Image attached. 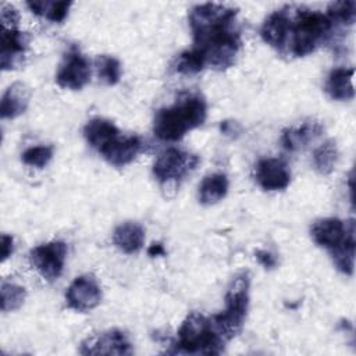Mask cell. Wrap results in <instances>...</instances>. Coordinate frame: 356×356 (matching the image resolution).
<instances>
[{
	"label": "cell",
	"mask_w": 356,
	"mask_h": 356,
	"mask_svg": "<svg viewBox=\"0 0 356 356\" xmlns=\"http://www.w3.org/2000/svg\"><path fill=\"white\" fill-rule=\"evenodd\" d=\"M236 8L217 3L195 6L189 13V25L196 50L206 65L222 71L229 68L241 49V35L236 26Z\"/></svg>",
	"instance_id": "1"
},
{
	"label": "cell",
	"mask_w": 356,
	"mask_h": 356,
	"mask_svg": "<svg viewBox=\"0 0 356 356\" xmlns=\"http://www.w3.org/2000/svg\"><path fill=\"white\" fill-rule=\"evenodd\" d=\"M26 6L36 15H42L51 22H63L68 15V10L72 6L71 1H28Z\"/></svg>",
	"instance_id": "22"
},
{
	"label": "cell",
	"mask_w": 356,
	"mask_h": 356,
	"mask_svg": "<svg viewBox=\"0 0 356 356\" xmlns=\"http://www.w3.org/2000/svg\"><path fill=\"white\" fill-rule=\"evenodd\" d=\"M51 157H53L51 146H33L26 149L22 153V161L26 165L36 167V168H43L44 165H47Z\"/></svg>",
	"instance_id": "29"
},
{
	"label": "cell",
	"mask_w": 356,
	"mask_h": 356,
	"mask_svg": "<svg viewBox=\"0 0 356 356\" xmlns=\"http://www.w3.org/2000/svg\"><path fill=\"white\" fill-rule=\"evenodd\" d=\"M147 254L149 256H164L165 250L163 248L161 243H153L149 249H147Z\"/></svg>",
	"instance_id": "34"
},
{
	"label": "cell",
	"mask_w": 356,
	"mask_h": 356,
	"mask_svg": "<svg viewBox=\"0 0 356 356\" xmlns=\"http://www.w3.org/2000/svg\"><path fill=\"white\" fill-rule=\"evenodd\" d=\"M0 19H1V26L4 29H15L18 19H19L18 11L10 4H3L1 13H0Z\"/></svg>",
	"instance_id": "30"
},
{
	"label": "cell",
	"mask_w": 356,
	"mask_h": 356,
	"mask_svg": "<svg viewBox=\"0 0 356 356\" xmlns=\"http://www.w3.org/2000/svg\"><path fill=\"white\" fill-rule=\"evenodd\" d=\"M67 245L61 241H53L33 248L29 253L31 264L47 281L57 280L64 268Z\"/></svg>",
	"instance_id": "7"
},
{
	"label": "cell",
	"mask_w": 356,
	"mask_h": 356,
	"mask_svg": "<svg viewBox=\"0 0 356 356\" xmlns=\"http://www.w3.org/2000/svg\"><path fill=\"white\" fill-rule=\"evenodd\" d=\"M142 142L138 136H117L100 153L111 165L124 167L138 156Z\"/></svg>",
	"instance_id": "15"
},
{
	"label": "cell",
	"mask_w": 356,
	"mask_h": 356,
	"mask_svg": "<svg viewBox=\"0 0 356 356\" xmlns=\"http://www.w3.org/2000/svg\"><path fill=\"white\" fill-rule=\"evenodd\" d=\"M96 68L99 78L107 85H115L121 78V64L111 56H99L96 58Z\"/></svg>",
	"instance_id": "28"
},
{
	"label": "cell",
	"mask_w": 356,
	"mask_h": 356,
	"mask_svg": "<svg viewBox=\"0 0 356 356\" xmlns=\"http://www.w3.org/2000/svg\"><path fill=\"white\" fill-rule=\"evenodd\" d=\"M1 310L3 312H13L22 306L26 292L25 288L13 284V282H3L1 284Z\"/></svg>",
	"instance_id": "26"
},
{
	"label": "cell",
	"mask_w": 356,
	"mask_h": 356,
	"mask_svg": "<svg viewBox=\"0 0 356 356\" xmlns=\"http://www.w3.org/2000/svg\"><path fill=\"white\" fill-rule=\"evenodd\" d=\"M220 128H221L222 134H225V135H234V134L239 132V127L235 121H224V122H221Z\"/></svg>",
	"instance_id": "33"
},
{
	"label": "cell",
	"mask_w": 356,
	"mask_h": 356,
	"mask_svg": "<svg viewBox=\"0 0 356 356\" xmlns=\"http://www.w3.org/2000/svg\"><path fill=\"white\" fill-rule=\"evenodd\" d=\"M355 234L349 235L339 246H337L335 249L330 250L332 261L335 264V267L346 274V275H352L353 274V267H355Z\"/></svg>",
	"instance_id": "23"
},
{
	"label": "cell",
	"mask_w": 356,
	"mask_h": 356,
	"mask_svg": "<svg viewBox=\"0 0 356 356\" xmlns=\"http://www.w3.org/2000/svg\"><path fill=\"white\" fill-rule=\"evenodd\" d=\"M206 65V61L199 50L192 49L181 53L175 60V71L185 75H192L200 72Z\"/></svg>",
	"instance_id": "25"
},
{
	"label": "cell",
	"mask_w": 356,
	"mask_h": 356,
	"mask_svg": "<svg viewBox=\"0 0 356 356\" xmlns=\"http://www.w3.org/2000/svg\"><path fill=\"white\" fill-rule=\"evenodd\" d=\"M83 135L92 147L102 152L111 140L118 136V129L108 120L93 118L85 125Z\"/></svg>",
	"instance_id": "17"
},
{
	"label": "cell",
	"mask_w": 356,
	"mask_h": 356,
	"mask_svg": "<svg viewBox=\"0 0 356 356\" xmlns=\"http://www.w3.org/2000/svg\"><path fill=\"white\" fill-rule=\"evenodd\" d=\"M327 15L334 25H352L356 18V3L352 0L331 3L328 6Z\"/></svg>",
	"instance_id": "27"
},
{
	"label": "cell",
	"mask_w": 356,
	"mask_h": 356,
	"mask_svg": "<svg viewBox=\"0 0 356 356\" xmlns=\"http://www.w3.org/2000/svg\"><path fill=\"white\" fill-rule=\"evenodd\" d=\"M256 181L264 191H282L291 182V171L281 159H263L256 165Z\"/></svg>",
	"instance_id": "12"
},
{
	"label": "cell",
	"mask_w": 356,
	"mask_h": 356,
	"mask_svg": "<svg viewBox=\"0 0 356 356\" xmlns=\"http://www.w3.org/2000/svg\"><path fill=\"white\" fill-rule=\"evenodd\" d=\"M323 134V124L318 121H305L302 125L291 127L282 132L281 143L286 150L303 149Z\"/></svg>",
	"instance_id": "16"
},
{
	"label": "cell",
	"mask_w": 356,
	"mask_h": 356,
	"mask_svg": "<svg viewBox=\"0 0 356 356\" xmlns=\"http://www.w3.org/2000/svg\"><path fill=\"white\" fill-rule=\"evenodd\" d=\"M289 29V6L270 14L261 26L263 40L278 51L286 50Z\"/></svg>",
	"instance_id": "13"
},
{
	"label": "cell",
	"mask_w": 356,
	"mask_h": 356,
	"mask_svg": "<svg viewBox=\"0 0 356 356\" xmlns=\"http://www.w3.org/2000/svg\"><path fill=\"white\" fill-rule=\"evenodd\" d=\"M83 355H131V343L127 335L118 330H108L86 339L82 343Z\"/></svg>",
	"instance_id": "11"
},
{
	"label": "cell",
	"mask_w": 356,
	"mask_h": 356,
	"mask_svg": "<svg viewBox=\"0 0 356 356\" xmlns=\"http://www.w3.org/2000/svg\"><path fill=\"white\" fill-rule=\"evenodd\" d=\"M28 102H29L28 88L21 82L13 83L11 86H8V89L4 92L1 97V107H0L1 118H15L21 115L26 110Z\"/></svg>",
	"instance_id": "20"
},
{
	"label": "cell",
	"mask_w": 356,
	"mask_h": 356,
	"mask_svg": "<svg viewBox=\"0 0 356 356\" xmlns=\"http://www.w3.org/2000/svg\"><path fill=\"white\" fill-rule=\"evenodd\" d=\"M332 28L334 24L327 14L303 7H289L286 50L295 57L307 56L330 38Z\"/></svg>",
	"instance_id": "3"
},
{
	"label": "cell",
	"mask_w": 356,
	"mask_h": 356,
	"mask_svg": "<svg viewBox=\"0 0 356 356\" xmlns=\"http://www.w3.org/2000/svg\"><path fill=\"white\" fill-rule=\"evenodd\" d=\"M65 299L68 307L76 312H89L100 303L102 289L93 275H79L68 286Z\"/></svg>",
	"instance_id": "9"
},
{
	"label": "cell",
	"mask_w": 356,
	"mask_h": 356,
	"mask_svg": "<svg viewBox=\"0 0 356 356\" xmlns=\"http://www.w3.org/2000/svg\"><path fill=\"white\" fill-rule=\"evenodd\" d=\"M28 46V36L15 29H1V68L13 70L18 67Z\"/></svg>",
	"instance_id": "14"
},
{
	"label": "cell",
	"mask_w": 356,
	"mask_h": 356,
	"mask_svg": "<svg viewBox=\"0 0 356 356\" xmlns=\"http://www.w3.org/2000/svg\"><path fill=\"white\" fill-rule=\"evenodd\" d=\"M254 254H256V259L259 260V263L264 268L271 270L277 266V257L271 252H268V250H256Z\"/></svg>",
	"instance_id": "31"
},
{
	"label": "cell",
	"mask_w": 356,
	"mask_h": 356,
	"mask_svg": "<svg viewBox=\"0 0 356 356\" xmlns=\"http://www.w3.org/2000/svg\"><path fill=\"white\" fill-rule=\"evenodd\" d=\"M207 114L204 99L199 93H185L171 106L156 113L153 132L161 140H179L188 131L200 127Z\"/></svg>",
	"instance_id": "2"
},
{
	"label": "cell",
	"mask_w": 356,
	"mask_h": 356,
	"mask_svg": "<svg viewBox=\"0 0 356 356\" xmlns=\"http://www.w3.org/2000/svg\"><path fill=\"white\" fill-rule=\"evenodd\" d=\"M312 238L328 252L339 246L349 235L355 234V221L343 222L339 218H323L312 225Z\"/></svg>",
	"instance_id": "10"
},
{
	"label": "cell",
	"mask_w": 356,
	"mask_h": 356,
	"mask_svg": "<svg viewBox=\"0 0 356 356\" xmlns=\"http://www.w3.org/2000/svg\"><path fill=\"white\" fill-rule=\"evenodd\" d=\"M225 341L214 330L210 317L200 313H191L178 330L175 342L178 353L218 355L224 349Z\"/></svg>",
	"instance_id": "5"
},
{
	"label": "cell",
	"mask_w": 356,
	"mask_h": 356,
	"mask_svg": "<svg viewBox=\"0 0 356 356\" xmlns=\"http://www.w3.org/2000/svg\"><path fill=\"white\" fill-rule=\"evenodd\" d=\"M13 242H14L13 236L6 235V234L1 235V261H4L8 256H11L13 248H14Z\"/></svg>",
	"instance_id": "32"
},
{
	"label": "cell",
	"mask_w": 356,
	"mask_h": 356,
	"mask_svg": "<svg viewBox=\"0 0 356 356\" xmlns=\"http://www.w3.org/2000/svg\"><path fill=\"white\" fill-rule=\"evenodd\" d=\"M353 68H335L325 82V92L335 100H350L355 96Z\"/></svg>",
	"instance_id": "19"
},
{
	"label": "cell",
	"mask_w": 356,
	"mask_h": 356,
	"mask_svg": "<svg viewBox=\"0 0 356 356\" xmlns=\"http://www.w3.org/2000/svg\"><path fill=\"white\" fill-rule=\"evenodd\" d=\"M113 241L120 250L132 254L142 249L145 242V231L138 222L127 221L115 228Z\"/></svg>",
	"instance_id": "18"
},
{
	"label": "cell",
	"mask_w": 356,
	"mask_h": 356,
	"mask_svg": "<svg viewBox=\"0 0 356 356\" xmlns=\"http://www.w3.org/2000/svg\"><path fill=\"white\" fill-rule=\"evenodd\" d=\"M199 163L196 154L186 153L177 147H170L159 154L153 164V174L163 185L177 186Z\"/></svg>",
	"instance_id": "6"
},
{
	"label": "cell",
	"mask_w": 356,
	"mask_h": 356,
	"mask_svg": "<svg viewBox=\"0 0 356 356\" xmlns=\"http://www.w3.org/2000/svg\"><path fill=\"white\" fill-rule=\"evenodd\" d=\"M249 305V275L238 274L229 284L225 295V310L210 317V321L218 335L228 342L236 337L243 327Z\"/></svg>",
	"instance_id": "4"
},
{
	"label": "cell",
	"mask_w": 356,
	"mask_h": 356,
	"mask_svg": "<svg viewBox=\"0 0 356 356\" xmlns=\"http://www.w3.org/2000/svg\"><path fill=\"white\" fill-rule=\"evenodd\" d=\"M338 161V147L334 140H327L320 145L313 153V163L316 170L323 174H331Z\"/></svg>",
	"instance_id": "24"
},
{
	"label": "cell",
	"mask_w": 356,
	"mask_h": 356,
	"mask_svg": "<svg viewBox=\"0 0 356 356\" xmlns=\"http://www.w3.org/2000/svg\"><path fill=\"white\" fill-rule=\"evenodd\" d=\"M89 79L90 63L79 51V49L72 46L64 56V60L56 75V81L64 89L79 90L89 82Z\"/></svg>",
	"instance_id": "8"
},
{
	"label": "cell",
	"mask_w": 356,
	"mask_h": 356,
	"mask_svg": "<svg viewBox=\"0 0 356 356\" xmlns=\"http://www.w3.org/2000/svg\"><path fill=\"white\" fill-rule=\"evenodd\" d=\"M228 192V179L224 174L216 172L206 175L199 186V199L203 204L220 202Z\"/></svg>",
	"instance_id": "21"
}]
</instances>
